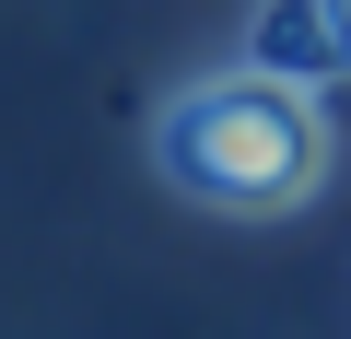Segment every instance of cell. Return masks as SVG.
I'll use <instances>...</instances> for the list:
<instances>
[{
  "mask_svg": "<svg viewBox=\"0 0 351 339\" xmlns=\"http://www.w3.org/2000/svg\"><path fill=\"white\" fill-rule=\"evenodd\" d=\"M339 59H351V0H339Z\"/></svg>",
  "mask_w": 351,
  "mask_h": 339,
  "instance_id": "3957f363",
  "label": "cell"
},
{
  "mask_svg": "<svg viewBox=\"0 0 351 339\" xmlns=\"http://www.w3.org/2000/svg\"><path fill=\"white\" fill-rule=\"evenodd\" d=\"M152 164H164V188L199 199V211H246V223L304 211L316 176H328L316 82H281V71H258V59L199 71L188 94L152 117Z\"/></svg>",
  "mask_w": 351,
  "mask_h": 339,
  "instance_id": "6da1fadb",
  "label": "cell"
},
{
  "mask_svg": "<svg viewBox=\"0 0 351 339\" xmlns=\"http://www.w3.org/2000/svg\"><path fill=\"white\" fill-rule=\"evenodd\" d=\"M246 59L258 71H281V82H351V59H339V0H258V24H246Z\"/></svg>",
  "mask_w": 351,
  "mask_h": 339,
  "instance_id": "7a4b0ae2",
  "label": "cell"
}]
</instances>
